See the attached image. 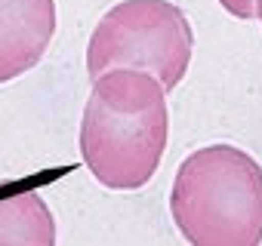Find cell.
Here are the masks:
<instances>
[{"label":"cell","mask_w":262,"mask_h":246,"mask_svg":"<svg viewBox=\"0 0 262 246\" xmlns=\"http://www.w3.org/2000/svg\"><path fill=\"white\" fill-rule=\"evenodd\" d=\"M194 34L188 16L170 0H123L90 34L86 74L96 80L114 68H133L176 89L188 74Z\"/></svg>","instance_id":"cell-3"},{"label":"cell","mask_w":262,"mask_h":246,"mask_svg":"<svg viewBox=\"0 0 262 246\" xmlns=\"http://www.w3.org/2000/svg\"><path fill=\"white\" fill-rule=\"evenodd\" d=\"M167 136V89L158 77L114 68L93 80L80 117V157L102 188H145L161 166Z\"/></svg>","instance_id":"cell-1"},{"label":"cell","mask_w":262,"mask_h":246,"mask_svg":"<svg viewBox=\"0 0 262 246\" xmlns=\"http://www.w3.org/2000/svg\"><path fill=\"white\" fill-rule=\"evenodd\" d=\"M222 10L234 19H256V0H219Z\"/></svg>","instance_id":"cell-6"},{"label":"cell","mask_w":262,"mask_h":246,"mask_svg":"<svg viewBox=\"0 0 262 246\" xmlns=\"http://www.w3.org/2000/svg\"><path fill=\"white\" fill-rule=\"evenodd\" d=\"M53 34V0H0V83H10L37 68Z\"/></svg>","instance_id":"cell-4"},{"label":"cell","mask_w":262,"mask_h":246,"mask_svg":"<svg viewBox=\"0 0 262 246\" xmlns=\"http://www.w3.org/2000/svg\"><path fill=\"white\" fill-rule=\"evenodd\" d=\"M256 19H259V25H262V0H256Z\"/></svg>","instance_id":"cell-7"},{"label":"cell","mask_w":262,"mask_h":246,"mask_svg":"<svg viewBox=\"0 0 262 246\" xmlns=\"http://www.w3.org/2000/svg\"><path fill=\"white\" fill-rule=\"evenodd\" d=\"M170 215L191 246H262V166L234 145L198 148L176 169Z\"/></svg>","instance_id":"cell-2"},{"label":"cell","mask_w":262,"mask_h":246,"mask_svg":"<svg viewBox=\"0 0 262 246\" xmlns=\"http://www.w3.org/2000/svg\"><path fill=\"white\" fill-rule=\"evenodd\" d=\"M0 246H56V218L37 191H0Z\"/></svg>","instance_id":"cell-5"}]
</instances>
